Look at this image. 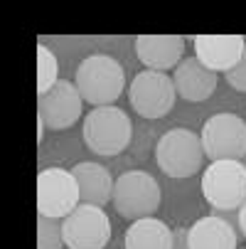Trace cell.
Returning <instances> with one entry per match:
<instances>
[{"mask_svg":"<svg viewBox=\"0 0 246 249\" xmlns=\"http://www.w3.org/2000/svg\"><path fill=\"white\" fill-rule=\"evenodd\" d=\"M77 89L91 106H114L126 87L123 67L109 54H91L77 69Z\"/></svg>","mask_w":246,"mask_h":249,"instance_id":"cell-1","label":"cell"},{"mask_svg":"<svg viewBox=\"0 0 246 249\" xmlns=\"http://www.w3.org/2000/svg\"><path fill=\"white\" fill-rule=\"evenodd\" d=\"M84 143L96 156H118L128 148L133 124L118 106H98L84 119Z\"/></svg>","mask_w":246,"mask_h":249,"instance_id":"cell-2","label":"cell"},{"mask_svg":"<svg viewBox=\"0 0 246 249\" xmlns=\"http://www.w3.org/2000/svg\"><path fill=\"white\" fill-rule=\"evenodd\" d=\"M155 158L167 178H190L199 173L204 163L202 138L190 128H172L160 136Z\"/></svg>","mask_w":246,"mask_h":249,"instance_id":"cell-3","label":"cell"},{"mask_svg":"<svg viewBox=\"0 0 246 249\" xmlns=\"http://www.w3.org/2000/svg\"><path fill=\"white\" fill-rule=\"evenodd\" d=\"M114 207L126 220L153 217L160 207V185L146 170H128L114 185Z\"/></svg>","mask_w":246,"mask_h":249,"instance_id":"cell-4","label":"cell"},{"mask_svg":"<svg viewBox=\"0 0 246 249\" xmlns=\"http://www.w3.org/2000/svg\"><path fill=\"white\" fill-rule=\"evenodd\" d=\"M202 195L212 210H239L246 202V168L241 160H214L202 173Z\"/></svg>","mask_w":246,"mask_h":249,"instance_id":"cell-5","label":"cell"},{"mask_svg":"<svg viewBox=\"0 0 246 249\" xmlns=\"http://www.w3.org/2000/svg\"><path fill=\"white\" fill-rule=\"evenodd\" d=\"M202 148L209 160H244L246 158V121L236 114H217L202 126Z\"/></svg>","mask_w":246,"mask_h":249,"instance_id":"cell-6","label":"cell"},{"mask_svg":"<svg viewBox=\"0 0 246 249\" xmlns=\"http://www.w3.org/2000/svg\"><path fill=\"white\" fill-rule=\"evenodd\" d=\"M79 205L82 195L72 170L47 168L37 175V212L42 217L64 220Z\"/></svg>","mask_w":246,"mask_h":249,"instance_id":"cell-7","label":"cell"},{"mask_svg":"<svg viewBox=\"0 0 246 249\" xmlns=\"http://www.w3.org/2000/svg\"><path fill=\"white\" fill-rule=\"evenodd\" d=\"M62 232L69 249H103L111 239V222L101 207L82 202L62 220Z\"/></svg>","mask_w":246,"mask_h":249,"instance_id":"cell-8","label":"cell"},{"mask_svg":"<svg viewBox=\"0 0 246 249\" xmlns=\"http://www.w3.org/2000/svg\"><path fill=\"white\" fill-rule=\"evenodd\" d=\"M175 84L165 72H146L135 74V79L131 82L128 89V99L133 111H138L143 119H163L170 114V109L175 106Z\"/></svg>","mask_w":246,"mask_h":249,"instance_id":"cell-9","label":"cell"},{"mask_svg":"<svg viewBox=\"0 0 246 249\" xmlns=\"http://www.w3.org/2000/svg\"><path fill=\"white\" fill-rule=\"evenodd\" d=\"M82 94L77 84L69 79H59L47 94L40 96L37 101V116L45 121L49 131H64L74 126L82 116Z\"/></svg>","mask_w":246,"mask_h":249,"instance_id":"cell-10","label":"cell"},{"mask_svg":"<svg viewBox=\"0 0 246 249\" xmlns=\"http://www.w3.org/2000/svg\"><path fill=\"white\" fill-rule=\"evenodd\" d=\"M246 40L241 35H199L195 37V57L209 69V72H229L234 69L244 54Z\"/></svg>","mask_w":246,"mask_h":249,"instance_id":"cell-11","label":"cell"},{"mask_svg":"<svg viewBox=\"0 0 246 249\" xmlns=\"http://www.w3.org/2000/svg\"><path fill=\"white\" fill-rule=\"evenodd\" d=\"M138 59L153 72H167L178 67L185 52V40L180 35H140L135 40Z\"/></svg>","mask_w":246,"mask_h":249,"instance_id":"cell-12","label":"cell"},{"mask_svg":"<svg viewBox=\"0 0 246 249\" xmlns=\"http://www.w3.org/2000/svg\"><path fill=\"white\" fill-rule=\"evenodd\" d=\"M172 84L185 101H207L217 89V74L209 72V69L197 59V57H187L175 67L172 74Z\"/></svg>","mask_w":246,"mask_h":249,"instance_id":"cell-13","label":"cell"},{"mask_svg":"<svg viewBox=\"0 0 246 249\" xmlns=\"http://www.w3.org/2000/svg\"><path fill=\"white\" fill-rule=\"evenodd\" d=\"M72 175L79 185V195L82 202L86 205H96L103 207L109 205V200H114V178L111 173L98 165V163H77L72 168Z\"/></svg>","mask_w":246,"mask_h":249,"instance_id":"cell-14","label":"cell"},{"mask_svg":"<svg viewBox=\"0 0 246 249\" xmlns=\"http://www.w3.org/2000/svg\"><path fill=\"white\" fill-rule=\"evenodd\" d=\"M190 249H236L239 234L236 230L217 215L197 220L190 227Z\"/></svg>","mask_w":246,"mask_h":249,"instance_id":"cell-15","label":"cell"},{"mask_svg":"<svg viewBox=\"0 0 246 249\" xmlns=\"http://www.w3.org/2000/svg\"><path fill=\"white\" fill-rule=\"evenodd\" d=\"M172 230L155 217L135 220L123 237L126 249H172Z\"/></svg>","mask_w":246,"mask_h":249,"instance_id":"cell-16","label":"cell"},{"mask_svg":"<svg viewBox=\"0 0 246 249\" xmlns=\"http://www.w3.org/2000/svg\"><path fill=\"white\" fill-rule=\"evenodd\" d=\"M59 82V64L57 57L45 47L37 45V94H47L54 84Z\"/></svg>","mask_w":246,"mask_h":249,"instance_id":"cell-17","label":"cell"},{"mask_svg":"<svg viewBox=\"0 0 246 249\" xmlns=\"http://www.w3.org/2000/svg\"><path fill=\"white\" fill-rule=\"evenodd\" d=\"M62 247H64L62 220L40 215V220H37V249H62Z\"/></svg>","mask_w":246,"mask_h":249,"instance_id":"cell-18","label":"cell"},{"mask_svg":"<svg viewBox=\"0 0 246 249\" xmlns=\"http://www.w3.org/2000/svg\"><path fill=\"white\" fill-rule=\"evenodd\" d=\"M227 84H229L234 91L246 94V47H244V54H241L239 64L227 72Z\"/></svg>","mask_w":246,"mask_h":249,"instance_id":"cell-19","label":"cell"},{"mask_svg":"<svg viewBox=\"0 0 246 249\" xmlns=\"http://www.w3.org/2000/svg\"><path fill=\"white\" fill-rule=\"evenodd\" d=\"M190 230L187 227H175L172 230V249H190V239H187Z\"/></svg>","mask_w":246,"mask_h":249,"instance_id":"cell-20","label":"cell"},{"mask_svg":"<svg viewBox=\"0 0 246 249\" xmlns=\"http://www.w3.org/2000/svg\"><path fill=\"white\" fill-rule=\"evenodd\" d=\"M239 232L241 237H246V202L239 207Z\"/></svg>","mask_w":246,"mask_h":249,"instance_id":"cell-21","label":"cell"},{"mask_svg":"<svg viewBox=\"0 0 246 249\" xmlns=\"http://www.w3.org/2000/svg\"><path fill=\"white\" fill-rule=\"evenodd\" d=\"M45 131H47V126H45V121L37 116V141H42V138H45Z\"/></svg>","mask_w":246,"mask_h":249,"instance_id":"cell-22","label":"cell"},{"mask_svg":"<svg viewBox=\"0 0 246 249\" xmlns=\"http://www.w3.org/2000/svg\"><path fill=\"white\" fill-rule=\"evenodd\" d=\"M241 163H244V168H246V158H244V160H241Z\"/></svg>","mask_w":246,"mask_h":249,"instance_id":"cell-23","label":"cell"}]
</instances>
